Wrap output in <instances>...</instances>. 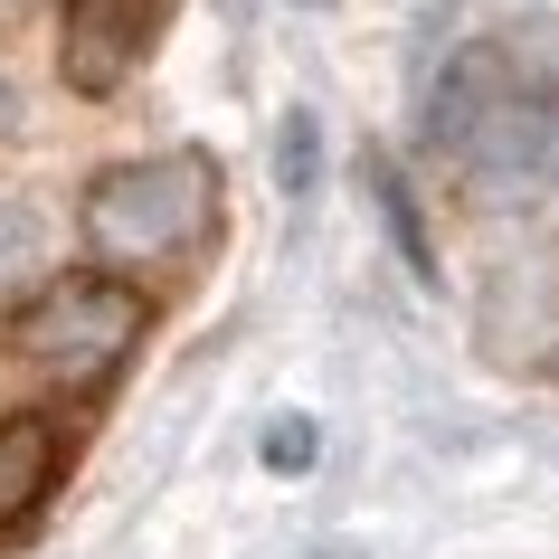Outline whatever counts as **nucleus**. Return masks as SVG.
Here are the masks:
<instances>
[{
	"instance_id": "nucleus-12",
	"label": "nucleus",
	"mask_w": 559,
	"mask_h": 559,
	"mask_svg": "<svg viewBox=\"0 0 559 559\" xmlns=\"http://www.w3.org/2000/svg\"><path fill=\"white\" fill-rule=\"evenodd\" d=\"M304 10H323V0H304Z\"/></svg>"
},
{
	"instance_id": "nucleus-1",
	"label": "nucleus",
	"mask_w": 559,
	"mask_h": 559,
	"mask_svg": "<svg viewBox=\"0 0 559 559\" xmlns=\"http://www.w3.org/2000/svg\"><path fill=\"white\" fill-rule=\"evenodd\" d=\"M427 143L484 209H531L559 190V76L474 38L427 76Z\"/></svg>"
},
{
	"instance_id": "nucleus-8",
	"label": "nucleus",
	"mask_w": 559,
	"mask_h": 559,
	"mask_svg": "<svg viewBox=\"0 0 559 559\" xmlns=\"http://www.w3.org/2000/svg\"><path fill=\"white\" fill-rule=\"evenodd\" d=\"M275 180H285V200H304L323 180V123H313V105H295L275 123Z\"/></svg>"
},
{
	"instance_id": "nucleus-9",
	"label": "nucleus",
	"mask_w": 559,
	"mask_h": 559,
	"mask_svg": "<svg viewBox=\"0 0 559 559\" xmlns=\"http://www.w3.org/2000/svg\"><path fill=\"white\" fill-rule=\"evenodd\" d=\"M29 265H38V218L10 200V190H0V285H20Z\"/></svg>"
},
{
	"instance_id": "nucleus-3",
	"label": "nucleus",
	"mask_w": 559,
	"mask_h": 559,
	"mask_svg": "<svg viewBox=\"0 0 559 559\" xmlns=\"http://www.w3.org/2000/svg\"><path fill=\"white\" fill-rule=\"evenodd\" d=\"M133 342H143V295L115 275H58L10 313V352L48 380H115Z\"/></svg>"
},
{
	"instance_id": "nucleus-4",
	"label": "nucleus",
	"mask_w": 559,
	"mask_h": 559,
	"mask_svg": "<svg viewBox=\"0 0 559 559\" xmlns=\"http://www.w3.org/2000/svg\"><path fill=\"white\" fill-rule=\"evenodd\" d=\"M474 352L512 380H559V247H502L474 285Z\"/></svg>"
},
{
	"instance_id": "nucleus-2",
	"label": "nucleus",
	"mask_w": 559,
	"mask_h": 559,
	"mask_svg": "<svg viewBox=\"0 0 559 559\" xmlns=\"http://www.w3.org/2000/svg\"><path fill=\"white\" fill-rule=\"evenodd\" d=\"M76 228H86V257L95 265H123V275L200 257L209 237H218V162H209L200 143L115 162V171L86 180Z\"/></svg>"
},
{
	"instance_id": "nucleus-10",
	"label": "nucleus",
	"mask_w": 559,
	"mask_h": 559,
	"mask_svg": "<svg viewBox=\"0 0 559 559\" xmlns=\"http://www.w3.org/2000/svg\"><path fill=\"white\" fill-rule=\"evenodd\" d=\"M265 465H275V474L313 465V417H275V427H265Z\"/></svg>"
},
{
	"instance_id": "nucleus-7",
	"label": "nucleus",
	"mask_w": 559,
	"mask_h": 559,
	"mask_svg": "<svg viewBox=\"0 0 559 559\" xmlns=\"http://www.w3.org/2000/svg\"><path fill=\"white\" fill-rule=\"evenodd\" d=\"M360 180H370V200H380V228L399 237L408 275H417V285H437V247H427V228H417V200H408V180H399V162H389V152H360Z\"/></svg>"
},
{
	"instance_id": "nucleus-11",
	"label": "nucleus",
	"mask_w": 559,
	"mask_h": 559,
	"mask_svg": "<svg viewBox=\"0 0 559 559\" xmlns=\"http://www.w3.org/2000/svg\"><path fill=\"white\" fill-rule=\"evenodd\" d=\"M0 133H20V86L0 76Z\"/></svg>"
},
{
	"instance_id": "nucleus-5",
	"label": "nucleus",
	"mask_w": 559,
	"mask_h": 559,
	"mask_svg": "<svg viewBox=\"0 0 559 559\" xmlns=\"http://www.w3.org/2000/svg\"><path fill=\"white\" fill-rule=\"evenodd\" d=\"M180 0H58V76L67 95H115L162 48Z\"/></svg>"
},
{
	"instance_id": "nucleus-6",
	"label": "nucleus",
	"mask_w": 559,
	"mask_h": 559,
	"mask_svg": "<svg viewBox=\"0 0 559 559\" xmlns=\"http://www.w3.org/2000/svg\"><path fill=\"white\" fill-rule=\"evenodd\" d=\"M58 474H67V427L48 408H20V417H0V531H20L38 512V502L58 493Z\"/></svg>"
}]
</instances>
